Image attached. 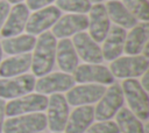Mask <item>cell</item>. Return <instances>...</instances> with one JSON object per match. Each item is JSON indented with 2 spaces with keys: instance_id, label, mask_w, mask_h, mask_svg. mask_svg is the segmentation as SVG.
Returning <instances> with one entry per match:
<instances>
[{
  "instance_id": "obj_1",
  "label": "cell",
  "mask_w": 149,
  "mask_h": 133,
  "mask_svg": "<svg viewBox=\"0 0 149 133\" xmlns=\"http://www.w3.org/2000/svg\"><path fill=\"white\" fill-rule=\"evenodd\" d=\"M56 37L50 32H44L37 38L34 54L31 55V70L35 76L48 75L55 64L56 61Z\"/></svg>"
},
{
  "instance_id": "obj_2",
  "label": "cell",
  "mask_w": 149,
  "mask_h": 133,
  "mask_svg": "<svg viewBox=\"0 0 149 133\" xmlns=\"http://www.w3.org/2000/svg\"><path fill=\"white\" fill-rule=\"evenodd\" d=\"M121 89L130 111L140 120H147L149 117V97L140 82L134 78H127L122 82Z\"/></svg>"
},
{
  "instance_id": "obj_3",
  "label": "cell",
  "mask_w": 149,
  "mask_h": 133,
  "mask_svg": "<svg viewBox=\"0 0 149 133\" xmlns=\"http://www.w3.org/2000/svg\"><path fill=\"white\" fill-rule=\"evenodd\" d=\"M47 127V116L41 112L10 117L3 123V133H38Z\"/></svg>"
},
{
  "instance_id": "obj_4",
  "label": "cell",
  "mask_w": 149,
  "mask_h": 133,
  "mask_svg": "<svg viewBox=\"0 0 149 133\" xmlns=\"http://www.w3.org/2000/svg\"><path fill=\"white\" fill-rule=\"evenodd\" d=\"M149 65V60L143 55H129L112 61L111 72L118 78H135L142 76Z\"/></svg>"
},
{
  "instance_id": "obj_5",
  "label": "cell",
  "mask_w": 149,
  "mask_h": 133,
  "mask_svg": "<svg viewBox=\"0 0 149 133\" xmlns=\"http://www.w3.org/2000/svg\"><path fill=\"white\" fill-rule=\"evenodd\" d=\"M123 100L125 98L121 85L118 83L111 84V86L106 89L102 97L98 100L99 103L94 108V118L99 121L109 120L122 107Z\"/></svg>"
},
{
  "instance_id": "obj_6",
  "label": "cell",
  "mask_w": 149,
  "mask_h": 133,
  "mask_svg": "<svg viewBox=\"0 0 149 133\" xmlns=\"http://www.w3.org/2000/svg\"><path fill=\"white\" fill-rule=\"evenodd\" d=\"M48 106V98L41 93H28L15 98L6 104L5 113L8 117H16L21 114L35 113L45 110Z\"/></svg>"
},
{
  "instance_id": "obj_7",
  "label": "cell",
  "mask_w": 149,
  "mask_h": 133,
  "mask_svg": "<svg viewBox=\"0 0 149 133\" xmlns=\"http://www.w3.org/2000/svg\"><path fill=\"white\" fill-rule=\"evenodd\" d=\"M48 114L47 125L54 133H61L64 131L69 118V104L65 97L61 93H52L48 98Z\"/></svg>"
},
{
  "instance_id": "obj_8",
  "label": "cell",
  "mask_w": 149,
  "mask_h": 133,
  "mask_svg": "<svg viewBox=\"0 0 149 133\" xmlns=\"http://www.w3.org/2000/svg\"><path fill=\"white\" fill-rule=\"evenodd\" d=\"M34 75H20L14 78L0 79V98L15 99L30 93L35 89Z\"/></svg>"
},
{
  "instance_id": "obj_9",
  "label": "cell",
  "mask_w": 149,
  "mask_h": 133,
  "mask_svg": "<svg viewBox=\"0 0 149 133\" xmlns=\"http://www.w3.org/2000/svg\"><path fill=\"white\" fill-rule=\"evenodd\" d=\"M59 18H61L59 8L55 6H48L36 10L30 18H28L24 29L30 35L41 34L48 30L50 27H52Z\"/></svg>"
},
{
  "instance_id": "obj_10",
  "label": "cell",
  "mask_w": 149,
  "mask_h": 133,
  "mask_svg": "<svg viewBox=\"0 0 149 133\" xmlns=\"http://www.w3.org/2000/svg\"><path fill=\"white\" fill-rule=\"evenodd\" d=\"M73 72V79L78 83H99L101 85L114 83V76L109 69L101 64H81Z\"/></svg>"
},
{
  "instance_id": "obj_11",
  "label": "cell",
  "mask_w": 149,
  "mask_h": 133,
  "mask_svg": "<svg viewBox=\"0 0 149 133\" xmlns=\"http://www.w3.org/2000/svg\"><path fill=\"white\" fill-rule=\"evenodd\" d=\"M106 88L101 84H83L73 86L66 93V102L72 106L88 105L98 102L105 93Z\"/></svg>"
},
{
  "instance_id": "obj_12",
  "label": "cell",
  "mask_w": 149,
  "mask_h": 133,
  "mask_svg": "<svg viewBox=\"0 0 149 133\" xmlns=\"http://www.w3.org/2000/svg\"><path fill=\"white\" fill-rule=\"evenodd\" d=\"M74 86V79L65 72H54L42 76L35 83V90L41 94L68 91Z\"/></svg>"
},
{
  "instance_id": "obj_13",
  "label": "cell",
  "mask_w": 149,
  "mask_h": 133,
  "mask_svg": "<svg viewBox=\"0 0 149 133\" xmlns=\"http://www.w3.org/2000/svg\"><path fill=\"white\" fill-rule=\"evenodd\" d=\"M88 27V18L85 14H68L59 18L52 26V35L59 38H68L71 35L84 32Z\"/></svg>"
},
{
  "instance_id": "obj_14",
  "label": "cell",
  "mask_w": 149,
  "mask_h": 133,
  "mask_svg": "<svg viewBox=\"0 0 149 133\" xmlns=\"http://www.w3.org/2000/svg\"><path fill=\"white\" fill-rule=\"evenodd\" d=\"M72 44L77 55H79L83 61L93 64H99L102 62L104 57L100 47L87 33L80 32L78 34H74Z\"/></svg>"
},
{
  "instance_id": "obj_15",
  "label": "cell",
  "mask_w": 149,
  "mask_h": 133,
  "mask_svg": "<svg viewBox=\"0 0 149 133\" xmlns=\"http://www.w3.org/2000/svg\"><path fill=\"white\" fill-rule=\"evenodd\" d=\"M106 10V7L102 4H95L90 9L88 19V29L90 36L97 42H102L111 29V22Z\"/></svg>"
},
{
  "instance_id": "obj_16",
  "label": "cell",
  "mask_w": 149,
  "mask_h": 133,
  "mask_svg": "<svg viewBox=\"0 0 149 133\" xmlns=\"http://www.w3.org/2000/svg\"><path fill=\"white\" fill-rule=\"evenodd\" d=\"M29 18V9L24 4H16L8 13L7 19L1 28V35L7 37H14L24 30L27 20Z\"/></svg>"
},
{
  "instance_id": "obj_17",
  "label": "cell",
  "mask_w": 149,
  "mask_h": 133,
  "mask_svg": "<svg viewBox=\"0 0 149 133\" xmlns=\"http://www.w3.org/2000/svg\"><path fill=\"white\" fill-rule=\"evenodd\" d=\"M94 120V107L91 105H81L72 111L69 116L65 133H84Z\"/></svg>"
},
{
  "instance_id": "obj_18",
  "label": "cell",
  "mask_w": 149,
  "mask_h": 133,
  "mask_svg": "<svg viewBox=\"0 0 149 133\" xmlns=\"http://www.w3.org/2000/svg\"><path fill=\"white\" fill-rule=\"evenodd\" d=\"M126 30L122 27L114 26L112 29H109L108 34L106 35L104 40V47H102V57L106 61H114L123 51L125 40H126Z\"/></svg>"
},
{
  "instance_id": "obj_19",
  "label": "cell",
  "mask_w": 149,
  "mask_h": 133,
  "mask_svg": "<svg viewBox=\"0 0 149 133\" xmlns=\"http://www.w3.org/2000/svg\"><path fill=\"white\" fill-rule=\"evenodd\" d=\"M149 36V24L148 22H141L135 24L128 35H126L123 50L128 55L141 54L143 47L148 43Z\"/></svg>"
},
{
  "instance_id": "obj_20",
  "label": "cell",
  "mask_w": 149,
  "mask_h": 133,
  "mask_svg": "<svg viewBox=\"0 0 149 133\" xmlns=\"http://www.w3.org/2000/svg\"><path fill=\"white\" fill-rule=\"evenodd\" d=\"M56 58L58 66L66 74L73 72L78 66V55L74 50L72 41L62 38L56 47Z\"/></svg>"
},
{
  "instance_id": "obj_21",
  "label": "cell",
  "mask_w": 149,
  "mask_h": 133,
  "mask_svg": "<svg viewBox=\"0 0 149 133\" xmlns=\"http://www.w3.org/2000/svg\"><path fill=\"white\" fill-rule=\"evenodd\" d=\"M30 66H31V55L29 52L8 57L2 63H0V76L3 78L20 76L26 71H28Z\"/></svg>"
},
{
  "instance_id": "obj_22",
  "label": "cell",
  "mask_w": 149,
  "mask_h": 133,
  "mask_svg": "<svg viewBox=\"0 0 149 133\" xmlns=\"http://www.w3.org/2000/svg\"><path fill=\"white\" fill-rule=\"evenodd\" d=\"M106 10L109 20L115 22L122 28H133L137 24V19L132 15V13L123 6L122 2L118 0H111L106 4Z\"/></svg>"
},
{
  "instance_id": "obj_23",
  "label": "cell",
  "mask_w": 149,
  "mask_h": 133,
  "mask_svg": "<svg viewBox=\"0 0 149 133\" xmlns=\"http://www.w3.org/2000/svg\"><path fill=\"white\" fill-rule=\"evenodd\" d=\"M35 43H36V38L33 35L27 34V35H21L15 37H7L2 40L1 48L6 54L20 55V54H26L33 50L35 47Z\"/></svg>"
},
{
  "instance_id": "obj_24",
  "label": "cell",
  "mask_w": 149,
  "mask_h": 133,
  "mask_svg": "<svg viewBox=\"0 0 149 133\" xmlns=\"http://www.w3.org/2000/svg\"><path fill=\"white\" fill-rule=\"evenodd\" d=\"M122 133H144V125L127 107H121L116 112V123Z\"/></svg>"
},
{
  "instance_id": "obj_25",
  "label": "cell",
  "mask_w": 149,
  "mask_h": 133,
  "mask_svg": "<svg viewBox=\"0 0 149 133\" xmlns=\"http://www.w3.org/2000/svg\"><path fill=\"white\" fill-rule=\"evenodd\" d=\"M123 6L136 19L147 22L149 20V5L148 0H123Z\"/></svg>"
},
{
  "instance_id": "obj_26",
  "label": "cell",
  "mask_w": 149,
  "mask_h": 133,
  "mask_svg": "<svg viewBox=\"0 0 149 133\" xmlns=\"http://www.w3.org/2000/svg\"><path fill=\"white\" fill-rule=\"evenodd\" d=\"M57 8L65 12H72L78 14H85L91 9V2L88 0H57Z\"/></svg>"
},
{
  "instance_id": "obj_27",
  "label": "cell",
  "mask_w": 149,
  "mask_h": 133,
  "mask_svg": "<svg viewBox=\"0 0 149 133\" xmlns=\"http://www.w3.org/2000/svg\"><path fill=\"white\" fill-rule=\"evenodd\" d=\"M84 133H120V131L114 121L105 120L91 125Z\"/></svg>"
},
{
  "instance_id": "obj_28",
  "label": "cell",
  "mask_w": 149,
  "mask_h": 133,
  "mask_svg": "<svg viewBox=\"0 0 149 133\" xmlns=\"http://www.w3.org/2000/svg\"><path fill=\"white\" fill-rule=\"evenodd\" d=\"M55 0H27V7L28 9H33V10H38L41 8L47 7L49 4H51Z\"/></svg>"
},
{
  "instance_id": "obj_29",
  "label": "cell",
  "mask_w": 149,
  "mask_h": 133,
  "mask_svg": "<svg viewBox=\"0 0 149 133\" xmlns=\"http://www.w3.org/2000/svg\"><path fill=\"white\" fill-rule=\"evenodd\" d=\"M8 13H9V4L7 1H0V29L2 28Z\"/></svg>"
},
{
  "instance_id": "obj_30",
  "label": "cell",
  "mask_w": 149,
  "mask_h": 133,
  "mask_svg": "<svg viewBox=\"0 0 149 133\" xmlns=\"http://www.w3.org/2000/svg\"><path fill=\"white\" fill-rule=\"evenodd\" d=\"M5 110H6V103L2 98H0V133L2 132V126L5 123Z\"/></svg>"
},
{
  "instance_id": "obj_31",
  "label": "cell",
  "mask_w": 149,
  "mask_h": 133,
  "mask_svg": "<svg viewBox=\"0 0 149 133\" xmlns=\"http://www.w3.org/2000/svg\"><path fill=\"white\" fill-rule=\"evenodd\" d=\"M143 77H142V80H141V86L148 92V90H149V74H148V70L142 75Z\"/></svg>"
},
{
  "instance_id": "obj_32",
  "label": "cell",
  "mask_w": 149,
  "mask_h": 133,
  "mask_svg": "<svg viewBox=\"0 0 149 133\" xmlns=\"http://www.w3.org/2000/svg\"><path fill=\"white\" fill-rule=\"evenodd\" d=\"M21 1H23V0H8V2L9 4H21Z\"/></svg>"
},
{
  "instance_id": "obj_33",
  "label": "cell",
  "mask_w": 149,
  "mask_h": 133,
  "mask_svg": "<svg viewBox=\"0 0 149 133\" xmlns=\"http://www.w3.org/2000/svg\"><path fill=\"white\" fill-rule=\"evenodd\" d=\"M1 58H2V48H1V43H0V63H1Z\"/></svg>"
},
{
  "instance_id": "obj_34",
  "label": "cell",
  "mask_w": 149,
  "mask_h": 133,
  "mask_svg": "<svg viewBox=\"0 0 149 133\" xmlns=\"http://www.w3.org/2000/svg\"><path fill=\"white\" fill-rule=\"evenodd\" d=\"M88 1H90V2H91V1H93V2H97V4H99V2H101L102 0H88Z\"/></svg>"
},
{
  "instance_id": "obj_35",
  "label": "cell",
  "mask_w": 149,
  "mask_h": 133,
  "mask_svg": "<svg viewBox=\"0 0 149 133\" xmlns=\"http://www.w3.org/2000/svg\"><path fill=\"white\" fill-rule=\"evenodd\" d=\"M38 133H42V132H38Z\"/></svg>"
}]
</instances>
